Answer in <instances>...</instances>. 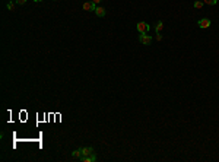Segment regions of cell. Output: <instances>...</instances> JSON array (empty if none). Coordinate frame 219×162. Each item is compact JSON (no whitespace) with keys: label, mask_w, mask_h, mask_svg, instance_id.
I'll use <instances>...</instances> for the list:
<instances>
[{"label":"cell","mask_w":219,"mask_h":162,"mask_svg":"<svg viewBox=\"0 0 219 162\" xmlns=\"http://www.w3.org/2000/svg\"><path fill=\"white\" fill-rule=\"evenodd\" d=\"M153 28H155L156 32H162V29H164V22H162V21H158V22L155 23V27H153Z\"/></svg>","instance_id":"8"},{"label":"cell","mask_w":219,"mask_h":162,"mask_svg":"<svg viewBox=\"0 0 219 162\" xmlns=\"http://www.w3.org/2000/svg\"><path fill=\"white\" fill-rule=\"evenodd\" d=\"M203 0H196V2L194 3H193V6H194V9H202L203 7Z\"/></svg>","instance_id":"9"},{"label":"cell","mask_w":219,"mask_h":162,"mask_svg":"<svg viewBox=\"0 0 219 162\" xmlns=\"http://www.w3.org/2000/svg\"><path fill=\"white\" fill-rule=\"evenodd\" d=\"M91 2H92V3H95V5H99V3L102 2V0H91Z\"/></svg>","instance_id":"14"},{"label":"cell","mask_w":219,"mask_h":162,"mask_svg":"<svg viewBox=\"0 0 219 162\" xmlns=\"http://www.w3.org/2000/svg\"><path fill=\"white\" fill-rule=\"evenodd\" d=\"M54 2H56V0H54Z\"/></svg>","instance_id":"16"},{"label":"cell","mask_w":219,"mask_h":162,"mask_svg":"<svg viewBox=\"0 0 219 162\" xmlns=\"http://www.w3.org/2000/svg\"><path fill=\"white\" fill-rule=\"evenodd\" d=\"M162 38H164L161 32H156V41H162Z\"/></svg>","instance_id":"12"},{"label":"cell","mask_w":219,"mask_h":162,"mask_svg":"<svg viewBox=\"0 0 219 162\" xmlns=\"http://www.w3.org/2000/svg\"><path fill=\"white\" fill-rule=\"evenodd\" d=\"M79 161H82V162H95V161H97V155H95V153H92V155H88V156L81 158Z\"/></svg>","instance_id":"7"},{"label":"cell","mask_w":219,"mask_h":162,"mask_svg":"<svg viewBox=\"0 0 219 162\" xmlns=\"http://www.w3.org/2000/svg\"><path fill=\"white\" fill-rule=\"evenodd\" d=\"M82 7H83V10H95L97 9V5L92 3V2H86V3L82 5Z\"/></svg>","instance_id":"6"},{"label":"cell","mask_w":219,"mask_h":162,"mask_svg":"<svg viewBox=\"0 0 219 162\" xmlns=\"http://www.w3.org/2000/svg\"><path fill=\"white\" fill-rule=\"evenodd\" d=\"M137 40H139L140 44H143V45H149V44L152 42V37L148 35V34L145 32V34H140V35L137 37Z\"/></svg>","instance_id":"2"},{"label":"cell","mask_w":219,"mask_h":162,"mask_svg":"<svg viewBox=\"0 0 219 162\" xmlns=\"http://www.w3.org/2000/svg\"><path fill=\"white\" fill-rule=\"evenodd\" d=\"M34 2H37V3H40V2H41V0H34Z\"/></svg>","instance_id":"15"},{"label":"cell","mask_w":219,"mask_h":162,"mask_svg":"<svg viewBox=\"0 0 219 162\" xmlns=\"http://www.w3.org/2000/svg\"><path fill=\"white\" fill-rule=\"evenodd\" d=\"M204 5H209V6H215L218 3V0H203Z\"/></svg>","instance_id":"11"},{"label":"cell","mask_w":219,"mask_h":162,"mask_svg":"<svg viewBox=\"0 0 219 162\" xmlns=\"http://www.w3.org/2000/svg\"><path fill=\"white\" fill-rule=\"evenodd\" d=\"M6 7H7V10H9V12H13V10H15V3L12 2V0H9L7 5H6Z\"/></svg>","instance_id":"10"},{"label":"cell","mask_w":219,"mask_h":162,"mask_svg":"<svg viewBox=\"0 0 219 162\" xmlns=\"http://www.w3.org/2000/svg\"><path fill=\"white\" fill-rule=\"evenodd\" d=\"M197 25H199V28L206 29V28H209L210 25H212V22H210V19H208V18H202V19L197 21Z\"/></svg>","instance_id":"3"},{"label":"cell","mask_w":219,"mask_h":162,"mask_svg":"<svg viewBox=\"0 0 219 162\" xmlns=\"http://www.w3.org/2000/svg\"><path fill=\"white\" fill-rule=\"evenodd\" d=\"M25 3H27V0H16V5H19V6H22Z\"/></svg>","instance_id":"13"},{"label":"cell","mask_w":219,"mask_h":162,"mask_svg":"<svg viewBox=\"0 0 219 162\" xmlns=\"http://www.w3.org/2000/svg\"><path fill=\"white\" fill-rule=\"evenodd\" d=\"M150 29V27H149V23H146V22H137V31L140 32V34H145V32H148Z\"/></svg>","instance_id":"4"},{"label":"cell","mask_w":219,"mask_h":162,"mask_svg":"<svg viewBox=\"0 0 219 162\" xmlns=\"http://www.w3.org/2000/svg\"><path fill=\"white\" fill-rule=\"evenodd\" d=\"M92 153H95L94 147L86 146V147H81V149H76V151H73V152H72V156H73L75 159H81V158H83V156L92 155Z\"/></svg>","instance_id":"1"},{"label":"cell","mask_w":219,"mask_h":162,"mask_svg":"<svg viewBox=\"0 0 219 162\" xmlns=\"http://www.w3.org/2000/svg\"><path fill=\"white\" fill-rule=\"evenodd\" d=\"M94 12H95V15H97L98 18H104L105 13H107L105 9H104V7H101V6H97V9H95Z\"/></svg>","instance_id":"5"}]
</instances>
